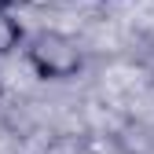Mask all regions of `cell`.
I'll return each mask as SVG.
<instances>
[{"label": "cell", "instance_id": "6da1fadb", "mask_svg": "<svg viewBox=\"0 0 154 154\" xmlns=\"http://www.w3.org/2000/svg\"><path fill=\"white\" fill-rule=\"evenodd\" d=\"M22 51H26L29 70L41 81H70L85 70V51L77 48L73 37H66L59 29H41V33L26 37Z\"/></svg>", "mask_w": 154, "mask_h": 154}, {"label": "cell", "instance_id": "7a4b0ae2", "mask_svg": "<svg viewBox=\"0 0 154 154\" xmlns=\"http://www.w3.org/2000/svg\"><path fill=\"white\" fill-rule=\"evenodd\" d=\"M26 44V29H22V22L11 15V11H0V59L4 55H11V51H18Z\"/></svg>", "mask_w": 154, "mask_h": 154}, {"label": "cell", "instance_id": "3957f363", "mask_svg": "<svg viewBox=\"0 0 154 154\" xmlns=\"http://www.w3.org/2000/svg\"><path fill=\"white\" fill-rule=\"evenodd\" d=\"M18 4H26V8H48V4H55V0H18Z\"/></svg>", "mask_w": 154, "mask_h": 154}, {"label": "cell", "instance_id": "277c9868", "mask_svg": "<svg viewBox=\"0 0 154 154\" xmlns=\"http://www.w3.org/2000/svg\"><path fill=\"white\" fill-rule=\"evenodd\" d=\"M11 4H15V0H0V11H11Z\"/></svg>", "mask_w": 154, "mask_h": 154}]
</instances>
